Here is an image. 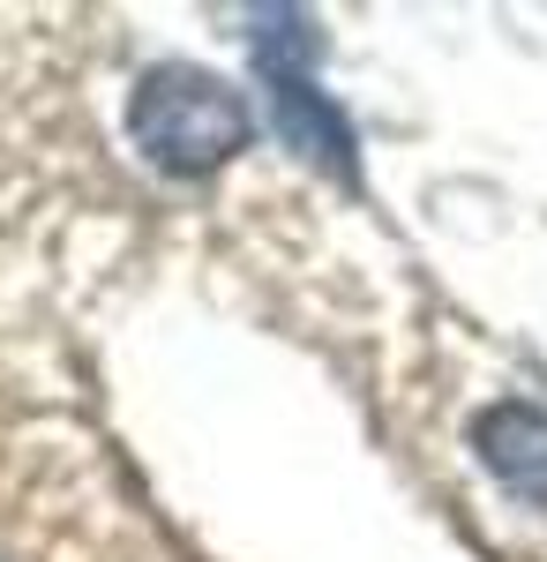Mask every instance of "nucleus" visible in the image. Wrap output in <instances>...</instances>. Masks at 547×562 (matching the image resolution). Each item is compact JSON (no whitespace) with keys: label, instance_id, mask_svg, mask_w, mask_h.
<instances>
[{"label":"nucleus","instance_id":"1","mask_svg":"<svg viewBox=\"0 0 547 562\" xmlns=\"http://www.w3.org/2000/svg\"><path fill=\"white\" fill-rule=\"evenodd\" d=\"M248 98L211 76V68H196V60H158V68H143L135 76V98H127V143L158 166V173H217L225 158H241L248 150Z\"/></svg>","mask_w":547,"mask_h":562},{"label":"nucleus","instance_id":"2","mask_svg":"<svg viewBox=\"0 0 547 562\" xmlns=\"http://www.w3.org/2000/svg\"><path fill=\"white\" fill-rule=\"evenodd\" d=\"M263 83H270L278 135L293 143L308 166H323L331 180L360 188V135H353V121H345V105H337L331 90H315L308 68H263Z\"/></svg>","mask_w":547,"mask_h":562},{"label":"nucleus","instance_id":"3","mask_svg":"<svg viewBox=\"0 0 547 562\" xmlns=\"http://www.w3.org/2000/svg\"><path fill=\"white\" fill-rule=\"evenodd\" d=\"M472 450L480 465L503 480L517 503L547 510V413L525 397H495L480 420H472Z\"/></svg>","mask_w":547,"mask_h":562}]
</instances>
